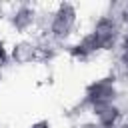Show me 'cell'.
I'll use <instances>...</instances> for the list:
<instances>
[{"label": "cell", "mask_w": 128, "mask_h": 128, "mask_svg": "<svg viewBox=\"0 0 128 128\" xmlns=\"http://www.w3.org/2000/svg\"><path fill=\"white\" fill-rule=\"evenodd\" d=\"M114 80H116L114 76H108V78H100V80H94L92 84H88L86 90H84V102L90 108L96 106V104L116 102L118 90H116Z\"/></svg>", "instance_id": "obj_3"}, {"label": "cell", "mask_w": 128, "mask_h": 128, "mask_svg": "<svg viewBox=\"0 0 128 128\" xmlns=\"http://www.w3.org/2000/svg\"><path fill=\"white\" fill-rule=\"evenodd\" d=\"M116 128H128V122H124V124H118Z\"/></svg>", "instance_id": "obj_11"}, {"label": "cell", "mask_w": 128, "mask_h": 128, "mask_svg": "<svg viewBox=\"0 0 128 128\" xmlns=\"http://www.w3.org/2000/svg\"><path fill=\"white\" fill-rule=\"evenodd\" d=\"M28 128H50V122H48V120H38V122L30 124Z\"/></svg>", "instance_id": "obj_9"}, {"label": "cell", "mask_w": 128, "mask_h": 128, "mask_svg": "<svg viewBox=\"0 0 128 128\" xmlns=\"http://www.w3.org/2000/svg\"><path fill=\"white\" fill-rule=\"evenodd\" d=\"M8 60H10V52L6 50V46H4V40L0 38V66L8 64Z\"/></svg>", "instance_id": "obj_8"}, {"label": "cell", "mask_w": 128, "mask_h": 128, "mask_svg": "<svg viewBox=\"0 0 128 128\" xmlns=\"http://www.w3.org/2000/svg\"><path fill=\"white\" fill-rule=\"evenodd\" d=\"M96 52H100V50H98V46H96V42H94V38H92L90 32L86 36H82L76 44H72L68 48V54L72 58H76V60H86V58H90Z\"/></svg>", "instance_id": "obj_6"}, {"label": "cell", "mask_w": 128, "mask_h": 128, "mask_svg": "<svg viewBox=\"0 0 128 128\" xmlns=\"http://www.w3.org/2000/svg\"><path fill=\"white\" fill-rule=\"evenodd\" d=\"M92 114H94V122L100 124L102 128H116L120 124L122 118V110L116 102H106V104H96L92 106Z\"/></svg>", "instance_id": "obj_4"}, {"label": "cell", "mask_w": 128, "mask_h": 128, "mask_svg": "<svg viewBox=\"0 0 128 128\" xmlns=\"http://www.w3.org/2000/svg\"><path fill=\"white\" fill-rule=\"evenodd\" d=\"M90 34H92L98 50H112L122 40V34H124L122 32V22L118 18L110 16V14H104L94 22Z\"/></svg>", "instance_id": "obj_2"}, {"label": "cell", "mask_w": 128, "mask_h": 128, "mask_svg": "<svg viewBox=\"0 0 128 128\" xmlns=\"http://www.w3.org/2000/svg\"><path fill=\"white\" fill-rule=\"evenodd\" d=\"M78 128H102V126L96 124V122H84V124H80Z\"/></svg>", "instance_id": "obj_10"}, {"label": "cell", "mask_w": 128, "mask_h": 128, "mask_svg": "<svg viewBox=\"0 0 128 128\" xmlns=\"http://www.w3.org/2000/svg\"><path fill=\"white\" fill-rule=\"evenodd\" d=\"M76 20H78V12L74 8V4L70 2H62L56 6V10L50 14V24H48V36L52 40H66L70 38V34L76 28Z\"/></svg>", "instance_id": "obj_1"}, {"label": "cell", "mask_w": 128, "mask_h": 128, "mask_svg": "<svg viewBox=\"0 0 128 128\" xmlns=\"http://www.w3.org/2000/svg\"><path fill=\"white\" fill-rule=\"evenodd\" d=\"M38 46L34 44V42H30V40H20V42H16L14 46H12V50H10V60L14 62V64H20V66H24V64H30V62H34L36 58H38Z\"/></svg>", "instance_id": "obj_5"}, {"label": "cell", "mask_w": 128, "mask_h": 128, "mask_svg": "<svg viewBox=\"0 0 128 128\" xmlns=\"http://www.w3.org/2000/svg\"><path fill=\"white\" fill-rule=\"evenodd\" d=\"M36 22V10L32 6L22 4L20 8H16V12L12 14V26L18 32H26L32 28V24Z\"/></svg>", "instance_id": "obj_7"}]
</instances>
